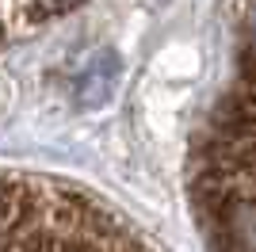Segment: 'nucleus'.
Listing matches in <instances>:
<instances>
[{
  "mask_svg": "<svg viewBox=\"0 0 256 252\" xmlns=\"http://www.w3.org/2000/svg\"><path fill=\"white\" fill-rule=\"evenodd\" d=\"M146 244L122 230L104 202L50 180L0 176V248H130Z\"/></svg>",
  "mask_w": 256,
  "mask_h": 252,
  "instance_id": "obj_1",
  "label": "nucleus"
},
{
  "mask_svg": "<svg viewBox=\"0 0 256 252\" xmlns=\"http://www.w3.org/2000/svg\"><path fill=\"white\" fill-rule=\"evenodd\" d=\"M210 195L218 199V222L226 230V244L256 248V8L241 84L226 107V130L218 142Z\"/></svg>",
  "mask_w": 256,
  "mask_h": 252,
  "instance_id": "obj_2",
  "label": "nucleus"
},
{
  "mask_svg": "<svg viewBox=\"0 0 256 252\" xmlns=\"http://www.w3.org/2000/svg\"><path fill=\"white\" fill-rule=\"evenodd\" d=\"M115 84H118V58L111 50H100L76 80V100L84 107H104L115 96Z\"/></svg>",
  "mask_w": 256,
  "mask_h": 252,
  "instance_id": "obj_3",
  "label": "nucleus"
}]
</instances>
